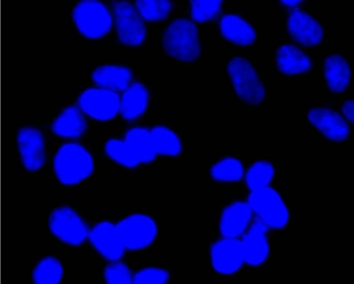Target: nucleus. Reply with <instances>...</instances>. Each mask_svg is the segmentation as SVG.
<instances>
[{"mask_svg": "<svg viewBox=\"0 0 354 284\" xmlns=\"http://www.w3.org/2000/svg\"><path fill=\"white\" fill-rule=\"evenodd\" d=\"M219 29L225 39L241 46L252 44L257 38L256 31L252 26L234 14L223 15L219 22Z\"/></svg>", "mask_w": 354, "mask_h": 284, "instance_id": "20", "label": "nucleus"}, {"mask_svg": "<svg viewBox=\"0 0 354 284\" xmlns=\"http://www.w3.org/2000/svg\"><path fill=\"white\" fill-rule=\"evenodd\" d=\"M170 278L169 272L160 267H146L133 273V283L165 284Z\"/></svg>", "mask_w": 354, "mask_h": 284, "instance_id": "32", "label": "nucleus"}, {"mask_svg": "<svg viewBox=\"0 0 354 284\" xmlns=\"http://www.w3.org/2000/svg\"><path fill=\"white\" fill-rule=\"evenodd\" d=\"M283 5L289 7H292L297 6L302 2V1H281Z\"/></svg>", "mask_w": 354, "mask_h": 284, "instance_id": "34", "label": "nucleus"}, {"mask_svg": "<svg viewBox=\"0 0 354 284\" xmlns=\"http://www.w3.org/2000/svg\"><path fill=\"white\" fill-rule=\"evenodd\" d=\"M53 171L62 185H77L93 173L95 161L88 149L81 143L67 141L56 150L53 158Z\"/></svg>", "mask_w": 354, "mask_h": 284, "instance_id": "1", "label": "nucleus"}, {"mask_svg": "<svg viewBox=\"0 0 354 284\" xmlns=\"http://www.w3.org/2000/svg\"><path fill=\"white\" fill-rule=\"evenodd\" d=\"M268 230L265 224L254 218L240 238L245 265L259 267L268 258L270 251Z\"/></svg>", "mask_w": 354, "mask_h": 284, "instance_id": "12", "label": "nucleus"}, {"mask_svg": "<svg viewBox=\"0 0 354 284\" xmlns=\"http://www.w3.org/2000/svg\"><path fill=\"white\" fill-rule=\"evenodd\" d=\"M91 79L95 86L119 94L133 81V77L128 67L109 64L96 67L91 73Z\"/></svg>", "mask_w": 354, "mask_h": 284, "instance_id": "19", "label": "nucleus"}, {"mask_svg": "<svg viewBox=\"0 0 354 284\" xmlns=\"http://www.w3.org/2000/svg\"><path fill=\"white\" fill-rule=\"evenodd\" d=\"M253 212L247 200H236L222 210L218 230L221 236L241 238L252 221Z\"/></svg>", "mask_w": 354, "mask_h": 284, "instance_id": "15", "label": "nucleus"}, {"mask_svg": "<svg viewBox=\"0 0 354 284\" xmlns=\"http://www.w3.org/2000/svg\"><path fill=\"white\" fill-rule=\"evenodd\" d=\"M88 118L76 105L64 107L53 119L50 124L52 133L68 141L82 136L88 127Z\"/></svg>", "mask_w": 354, "mask_h": 284, "instance_id": "18", "label": "nucleus"}, {"mask_svg": "<svg viewBox=\"0 0 354 284\" xmlns=\"http://www.w3.org/2000/svg\"><path fill=\"white\" fill-rule=\"evenodd\" d=\"M16 146L23 167L28 172H37L46 161V141L41 131L25 126L16 133Z\"/></svg>", "mask_w": 354, "mask_h": 284, "instance_id": "10", "label": "nucleus"}, {"mask_svg": "<svg viewBox=\"0 0 354 284\" xmlns=\"http://www.w3.org/2000/svg\"><path fill=\"white\" fill-rule=\"evenodd\" d=\"M71 19L77 31L90 39L105 37L113 27L111 9L96 0L77 2L72 10Z\"/></svg>", "mask_w": 354, "mask_h": 284, "instance_id": "3", "label": "nucleus"}, {"mask_svg": "<svg viewBox=\"0 0 354 284\" xmlns=\"http://www.w3.org/2000/svg\"><path fill=\"white\" fill-rule=\"evenodd\" d=\"M115 226L126 250L145 249L153 243L158 234L155 220L142 213L126 216L115 223Z\"/></svg>", "mask_w": 354, "mask_h": 284, "instance_id": "8", "label": "nucleus"}, {"mask_svg": "<svg viewBox=\"0 0 354 284\" xmlns=\"http://www.w3.org/2000/svg\"><path fill=\"white\" fill-rule=\"evenodd\" d=\"M278 70L287 75L307 72L312 66L310 58L293 44H283L276 52Z\"/></svg>", "mask_w": 354, "mask_h": 284, "instance_id": "22", "label": "nucleus"}, {"mask_svg": "<svg viewBox=\"0 0 354 284\" xmlns=\"http://www.w3.org/2000/svg\"><path fill=\"white\" fill-rule=\"evenodd\" d=\"M149 132L157 156L175 158L181 153V140L173 129L158 124L149 129Z\"/></svg>", "mask_w": 354, "mask_h": 284, "instance_id": "23", "label": "nucleus"}, {"mask_svg": "<svg viewBox=\"0 0 354 284\" xmlns=\"http://www.w3.org/2000/svg\"><path fill=\"white\" fill-rule=\"evenodd\" d=\"M209 260L213 269L218 274L230 276L245 265L240 238L221 236L211 245Z\"/></svg>", "mask_w": 354, "mask_h": 284, "instance_id": "11", "label": "nucleus"}, {"mask_svg": "<svg viewBox=\"0 0 354 284\" xmlns=\"http://www.w3.org/2000/svg\"><path fill=\"white\" fill-rule=\"evenodd\" d=\"M324 76L330 91L339 93L348 86L351 70L347 60L340 55L328 56L324 62Z\"/></svg>", "mask_w": 354, "mask_h": 284, "instance_id": "21", "label": "nucleus"}, {"mask_svg": "<svg viewBox=\"0 0 354 284\" xmlns=\"http://www.w3.org/2000/svg\"><path fill=\"white\" fill-rule=\"evenodd\" d=\"M274 175L273 164L268 160H260L245 170L243 178L248 189L254 191L270 186Z\"/></svg>", "mask_w": 354, "mask_h": 284, "instance_id": "28", "label": "nucleus"}, {"mask_svg": "<svg viewBox=\"0 0 354 284\" xmlns=\"http://www.w3.org/2000/svg\"><path fill=\"white\" fill-rule=\"evenodd\" d=\"M87 240L95 251L108 261L121 259L126 250L115 223L109 220L98 222L89 229Z\"/></svg>", "mask_w": 354, "mask_h": 284, "instance_id": "14", "label": "nucleus"}, {"mask_svg": "<svg viewBox=\"0 0 354 284\" xmlns=\"http://www.w3.org/2000/svg\"><path fill=\"white\" fill-rule=\"evenodd\" d=\"M76 105L87 118L110 121L119 115V94L94 85L80 93Z\"/></svg>", "mask_w": 354, "mask_h": 284, "instance_id": "9", "label": "nucleus"}, {"mask_svg": "<svg viewBox=\"0 0 354 284\" xmlns=\"http://www.w3.org/2000/svg\"><path fill=\"white\" fill-rule=\"evenodd\" d=\"M307 117L311 124L328 140L341 142L350 135V126L346 119L337 111L327 107L311 108Z\"/></svg>", "mask_w": 354, "mask_h": 284, "instance_id": "13", "label": "nucleus"}, {"mask_svg": "<svg viewBox=\"0 0 354 284\" xmlns=\"http://www.w3.org/2000/svg\"><path fill=\"white\" fill-rule=\"evenodd\" d=\"M245 173L242 162L232 156L224 157L214 162L209 169L211 178L220 182H235L241 180Z\"/></svg>", "mask_w": 354, "mask_h": 284, "instance_id": "27", "label": "nucleus"}, {"mask_svg": "<svg viewBox=\"0 0 354 284\" xmlns=\"http://www.w3.org/2000/svg\"><path fill=\"white\" fill-rule=\"evenodd\" d=\"M111 10L118 41L129 47L140 46L146 39L147 27L134 4L127 1H115L112 3Z\"/></svg>", "mask_w": 354, "mask_h": 284, "instance_id": "7", "label": "nucleus"}, {"mask_svg": "<svg viewBox=\"0 0 354 284\" xmlns=\"http://www.w3.org/2000/svg\"><path fill=\"white\" fill-rule=\"evenodd\" d=\"M227 70L236 94L242 101L257 106L264 100L265 86L248 59L242 57H233L227 64Z\"/></svg>", "mask_w": 354, "mask_h": 284, "instance_id": "5", "label": "nucleus"}, {"mask_svg": "<svg viewBox=\"0 0 354 284\" xmlns=\"http://www.w3.org/2000/svg\"><path fill=\"white\" fill-rule=\"evenodd\" d=\"M287 29L290 37L304 46H315L323 39L321 24L307 12L295 10L287 20Z\"/></svg>", "mask_w": 354, "mask_h": 284, "instance_id": "16", "label": "nucleus"}, {"mask_svg": "<svg viewBox=\"0 0 354 284\" xmlns=\"http://www.w3.org/2000/svg\"><path fill=\"white\" fill-rule=\"evenodd\" d=\"M104 153L112 162L127 169H133L141 164L125 140L112 138L104 146Z\"/></svg>", "mask_w": 354, "mask_h": 284, "instance_id": "26", "label": "nucleus"}, {"mask_svg": "<svg viewBox=\"0 0 354 284\" xmlns=\"http://www.w3.org/2000/svg\"><path fill=\"white\" fill-rule=\"evenodd\" d=\"M134 6L145 21L159 22L170 15L173 5L167 0H138Z\"/></svg>", "mask_w": 354, "mask_h": 284, "instance_id": "29", "label": "nucleus"}, {"mask_svg": "<svg viewBox=\"0 0 354 284\" xmlns=\"http://www.w3.org/2000/svg\"><path fill=\"white\" fill-rule=\"evenodd\" d=\"M149 100L147 87L143 83L133 80L119 93V115L127 122L140 119L145 113Z\"/></svg>", "mask_w": 354, "mask_h": 284, "instance_id": "17", "label": "nucleus"}, {"mask_svg": "<svg viewBox=\"0 0 354 284\" xmlns=\"http://www.w3.org/2000/svg\"><path fill=\"white\" fill-rule=\"evenodd\" d=\"M123 138L128 143L141 164H149L156 158L149 129L142 126H133L129 128Z\"/></svg>", "mask_w": 354, "mask_h": 284, "instance_id": "24", "label": "nucleus"}, {"mask_svg": "<svg viewBox=\"0 0 354 284\" xmlns=\"http://www.w3.org/2000/svg\"><path fill=\"white\" fill-rule=\"evenodd\" d=\"M222 1L194 0L190 1L189 12L192 21L203 23L215 18L221 11Z\"/></svg>", "mask_w": 354, "mask_h": 284, "instance_id": "30", "label": "nucleus"}, {"mask_svg": "<svg viewBox=\"0 0 354 284\" xmlns=\"http://www.w3.org/2000/svg\"><path fill=\"white\" fill-rule=\"evenodd\" d=\"M64 267L56 257L47 256L37 262L32 271L35 284H58L64 276Z\"/></svg>", "mask_w": 354, "mask_h": 284, "instance_id": "25", "label": "nucleus"}, {"mask_svg": "<svg viewBox=\"0 0 354 284\" xmlns=\"http://www.w3.org/2000/svg\"><path fill=\"white\" fill-rule=\"evenodd\" d=\"M247 202L255 218L269 229H283L288 224V208L280 193L271 186L250 191Z\"/></svg>", "mask_w": 354, "mask_h": 284, "instance_id": "4", "label": "nucleus"}, {"mask_svg": "<svg viewBox=\"0 0 354 284\" xmlns=\"http://www.w3.org/2000/svg\"><path fill=\"white\" fill-rule=\"evenodd\" d=\"M161 42L167 55L179 61L194 62L201 55L198 29L187 18L171 21L163 31Z\"/></svg>", "mask_w": 354, "mask_h": 284, "instance_id": "2", "label": "nucleus"}, {"mask_svg": "<svg viewBox=\"0 0 354 284\" xmlns=\"http://www.w3.org/2000/svg\"><path fill=\"white\" fill-rule=\"evenodd\" d=\"M48 227L55 238L70 246H79L88 239L89 228L86 221L70 206L53 209L48 216Z\"/></svg>", "mask_w": 354, "mask_h": 284, "instance_id": "6", "label": "nucleus"}, {"mask_svg": "<svg viewBox=\"0 0 354 284\" xmlns=\"http://www.w3.org/2000/svg\"><path fill=\"white\" fill-rule=\"evenodd\" d=\"M341 111L344 115V117L346 121H348L351 124L353 123V100H345L342 106Z\"/></svg>", "mask_w": 354, "mask_h": 284, "instance_id": "33", "label": "nucleus"}, {"mask_svg": "<svg viewBox=\"0 0 354 284\" xmlns=\"http://www.w3.org/2000/svg\"><path fill=\"white\" fill-rule=\"evenodd\" d=\"M104 281L111 284L133 283V273L130 267L120 260L109 261L103 271Z\"/></svg>", "mask_w": 354, "mask_h": 284, "instance_id": "31", "label": "nucleus"}]
</instances>
